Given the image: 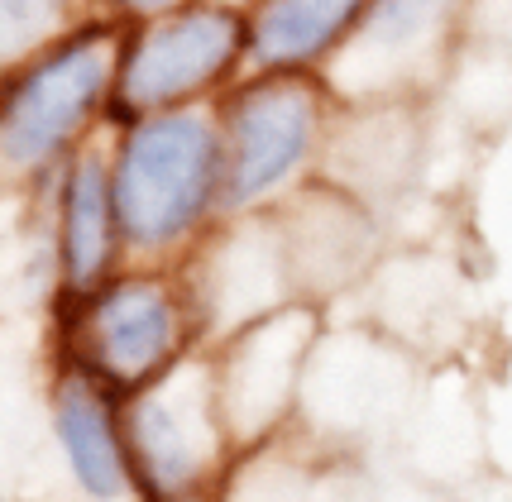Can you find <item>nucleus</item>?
Segmentation results:
<instances>
[{
	"mask_svg": "<svg viewBox=\"0 0 512 502\" xmlns=\"http://www.w3.org/2000/svg\"><path fill=\"white\" fill-rule=\"evenodd\" d=\"M125 445L134 483L154 502H187L230 445L211 350L187 354L158 383L125 397Z\"/></svg>",
	"mask_w": 512,
	"mask_h": 502,
	"instance_id": "0eeeda50",
	"label": "nucleus"
},
{
	"mask_svg": "<svg viewBox=\"0 0 512 502\" xmlns=\"http://www.w3.org/2000/svg\"><path fill=\"white\" fill-rule=\"evenodd\" d=\"M115 216L130 263H187L225 220L216 101L130 115L106 130Z\"/></svg>",
	"mask_w": 512,
	"mask_h": 502,
	"instance_id": "f257e3e1",
	"label": "nucleus"
},
{
	"mask_svg": "<svg viewBox=\"0 0 512 502\" xmlns=\"http://www.w3.org/2000/svg\"><path fill=\"white\" fill-rule=\"evenodd\" d=\"M225 5H245V0H225Z\"/></svg>",
	"mask_w": 512,
	"mask_h": 502,
	"instance_id": "f3484780",
	"label": "nucleus"
},
{
	"mask_svg": "<svg viewBox=\"0 0 512 502\" xmlns=\"http://www.w3.org/2000/svg\"><path fill=\"white\" fill-rule=\"evenodd\" d=\"M211 345L182 263H125L106 283L58 297V354L130 397Z\"/></svg>",
	"mask_w": 512,
	"mask_h": 502,
	"instance_id": "7ed1b4c3",
	"label": "nucleus"
},
{
	"mask_svg": "<svg viewBox=\"0 0 512 502\" xmlns=\"http://www.w3.org/2000/svg\"><path fill=\"white\" fill-rule=\"evenodd\" d=\"M321 326H326V306L288 302L259 321H249V326L221 335L216 345H206L230 436L259 431L288 412V402L302 388L316 340L326 335Z\"/></svg>",
	"mask_w": 512,
	"mask_h": 502,
	"instance_id": "6e6552de",
	"label": "nucleus"
},
{
	"mask_svg": "<svg viewBox=\"0 0 512 502\" xmlns=\"http://www.w3.org/2000/svg\"><path fill=\"white\" fill-rule=\"evenodd\" d=\"M225 158V216L283 206L321 177L340 96L321 72H245L216 101Z\"/></svg>",
	"mask_w": 512,
	"mask_h": 502,
	"instance_id": "20e7f679",
	"label": "nucleus"
},
{
	"mask_svg": "<svg viewBox=\"0 0 512 502\" xmlns=\"http://www.w3.org/2000/svg\"><path fill=\"white\" fill-rule=\"evenodd\" d=\"M187 0H87V15H101V20H115V24H144V20H158L168 10H178Z\"/></svg>",
	"mask_w": 512,
	"mask_h": 502,
	"instance_id": "2eb2a0df",
	"label": "nucleus"
},
{
	"mask_svg": "<svg viewBox=\"0 0 512 502\" xmlns=\"http://www.w3.org/2000/svg\"><path fill=\"white\" fill-rule=\"evenodd\" d=\"M67 0H0V44L15 58L67 29Z\"/></svg>",
	"mask_w": 512,
	"mask_h": 502,
	"instance_id": "4468645a",
	"label": "nucleus"
},
{
	"mask_svg": "<svg viewBox=\"0 0 512 502\" xmlns=\"http://www.w3.org/2000/svg\"><path fill=\"white\" fill-rule=\"evenodd\" d=\"M474 0H369L326 67L340 106L426 101L455 72Z\"/></svg>",
	"mask_w": 512,
	"mask_h": 502,
	"instance_id": "423d86ee",
	"label": "nucleus"
},
{
	"mask_svg": "<svg viewBox=\"0 0 512 502\" xmlns=\"http://www.w3.org/2000/svg\"><path fill=\"white\" fill-rule=\"evenodd\" d=\"M182 268L192 278L211 345L221 335H230V330L278 311V306L302 302L297 283H292L288 244H283V230H278L273 211L225 216L211 230V240L201 244Z\"/></svg>",
	"mask_w": 512,
	"mask_h": 502,
	"instance_id": "1a4fd4ad",
	"label": "nucleus"
},
{
	"mask_svg": "<svg viewBox=\"0 0 512 502\" xmlns=\"http://www.w3.org/2000/svg\"><path fill=\"white\" fill-rule=\"evenodd\" d=\"M273 216L288 244L292 283L302 302L326 306L379 268V211L331 177H312L302 192L273 206Z\"/></svg>",
	"mask_w": 512,
	"mask_h": 502,
	"instance_id": "9d476101",
	"label": "nucleus"
},
{
	"mask_svg": "<svg viewBox=\"0 0 512 502\" xmlns=\"http://www.w3.org/2000/svg\"><path fill=\"white\" fill-rule=\"evenodd\" d=\"M53 436L82 493L96 502H120L134 488V464L125 445V397L111 393L96 373L58 359L53 378Z\"/></svg>",
	"mask_w": 512,
	"mask_h": 502,
	"instance_id": "f8f14e48",
	"label": "nucleus"
},
{
	"mask_svg": "<svg viewBox=\"0 0 512 502\" xmlns=\"http://www.w3.org/2000/svg\"><path fill=\"white\" fill-rule=\"evenodd\" d=\"M249 72L245 5L187 0L158 20L130 24L120 44L115 120L221 101Z\"/></svg>",
	"mask_w": 512,
	"mask_h": 502,
	"instance_id": "39448f33",
	"label": "nucleus"
},
{
	"mask_svg": "<svg viewBox=\"0 0 512 502\" xmlns=\"http://www.w3.org/2000/svg\"><path fill=\"white\" fill-rule=\"evenodd\" d=\"M474 10H493V34L512 44V0H474Z\"/></svg>",
	"mask_w": 512,
	"mask_h": 502,
	"instance_id": "dca6fc26",
	"label": "nucleus"
},
{
	"mask_svg": "<svg viewBox=\"0 0 512 502\" xmlns=\"http://www.w3.org/2000/svg\"><path fill=\"white\" fill-rule=\"evenodd\" d=\"M369 0H245L249 72H321L355 34Z\"/></svg>",
	"mask_w": 512,
	"mask_h": 502,
	"instance_id": "ddd939ff",
	"label": "nucleus"
},
{
	"mask_svg": "<svg viewBox=\"0 0 512 502\" xmlns=\"http://www.w3.org/2000/svg\"><path fill=\"white\" fill-rule=\"evenodd\" d=\"M125 24L82 15L0 72V187H29L111 130Z\"/></svg>",
	"mask_w": 512,
	"mask_h": 502,
	"instance_id": "f03ea898",
	"label": "nucleus"
},
{
	"mask_svg": "<svg viewBox=\"0 0 512 502\" xmlns=\"http://www.w3.org/2000/svg\"><path fill=\"white\" fill-rule=\"evenodd\" d=\"M53 263H58V297L91 292L115 268L130 263L115 216L106 134L72 153L63 173L53 177Z\"/></svg>",
	"mask_w": 512,
	"mask_h": 502,
	"instance_id": "9b49d317",
	"label": "nucleus"
}]
</instances>
